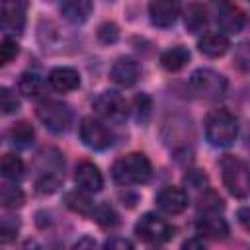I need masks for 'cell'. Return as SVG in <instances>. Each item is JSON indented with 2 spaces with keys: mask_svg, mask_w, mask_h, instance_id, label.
Wrapping results in <instances>:
<instances>
[{
  "mask_svg": "<svg viewBox=\"0 0 250 250\" xmlns=\"http://www.w3.org/2000/svg\"><path fill=\"white\" fill-rule=\"evenodd\" d=\"M64 205H66L70 211H74V213H78V215H84V217H90L92 211H94L92 199H90L88 193L82 191V189L68 191V193L64 195Z\"/></svg>",
  "mask_w": 250,
  "mask_h": 250,
  "instance_id": "obj_22",
  "label": "cell"
},
{
  "mask_svg": "<svg viewBox=\"0 0 250 250\" xmlns=\"http://www.w3.org/2000/svg\"><path fill=\"white\" fill-rule=\"evenodd\" d=\"M139 74H141V68H139V62L131 57H121L113 62L111 70H109V76L111 80L117 84V86H123V88H131L137 80H139Z\"/></svg>",
  "mask_w": 250,
  "mask_h": 250,
  "instance_id": "obj_16",
  "label": "cell"
},
{
  "mask_svg": "<svg viewBox=\"0 0 250 250\" xmlns=\"http://www.w3.org/2000/svg\"><path fill=\"white\" fill-rule=\"evenodd\" d=\"M188 61H189V51H188L186 47H182V45L172 47V49H168V51H164V53L160 55V64H162V68L168 70V72H178V70H182V68L188 64Z\"/></svg>",
  "mask_w": 250,
  "mask_h": 250,
  "instance_id": "obj_20",
  "label": "cell"
},
{
  "mask_svg": "<svg viewBox=\"0 0 250 250\" xmlns=\"http://www.w3.org/2000/svg\"><path fill=\"white\" fill-rule=\"evenodd\" d=\"M193 246L195 248H201L203 246V240H186L184 242V248H193Z\"/></svg>",
  "mask_w": 250,
  "mask_h": 250,
  "instance_id": "obj_38",
  "label": "cell"
},
{
  "mask_svg": "<svg viewBox=\"0 0 250 250\" xmlns=\"http://www.w3.org/2000/svg\"><path fill=\"white\" fill-rule=\"evenodd\" d=\"M82 246H96V240L94 238H82L74 244V248H82Z\"/></svg>",
  "mask_w": 250,
  "mask_h": 250,
  "instance_id": "obj_37",
  "label": "cell"
},
{
  "mask_svg": "<svg viewBox=\"0 0 250 250\" xmlns=\"http://www.w3.org/2000/svg\"><path fill=\"white\" fill-rule=\"evenodd\" d=\"M74 182H76L78 189H82L86 193H98L104 188V178H102L100 168L94 162H88V160H82L76 166V170H74Z\"/></svg>",
  "mask_w": 250,
  "mask_h": 250,
  "instance_id": "obj_14",
  "label": "cell"
},
{
  "mask_svg": "<svg viewBox=\"0 0 250 250\" xmlns=\"http://www.w3.org/2000/svg\"><path fill=\"white\" fill-rule=\"evenodd\" d=\"M188 203H189L188 193L182 188H176V186H166L156 193L158 209L168 213V215H180L182 211H186Z\"/></svg>",
  "mask_w": 250,
  "mask_h": 250,
  "instance_id": "obj_13",
  "label": "cell"
},
{
  "mask_svg": "<svg viewBox=\"0 0 250 250\" xmlns=\"http://www.w3.org/2000/svg\"><path fill=\"white\" fill-rule=\"evenodd\" d=\"M238 219H240L242 227L246 229V227H248V209H246V207H242V209L238 211Z\"/></svg>",
  "mask_w": 250,
  "mask_h": 250,
  "instance_id": "obj_36",
  "label": "cell"
},
{
  "mask_svg": "<svg viewBox=\"0 0 250 250\" xmlns=\"http://www.w3.org/2000/svg\"><path fill=\"white\" fill-rule=\"evenodd\" d=\"M49 84L57 92H72L80 86V74L70 66H57L49 72Z\"/></svg>",
  "mask_w": 250,
  "mask_h": 250,
  "instance_id": "obj_17",
  "label": "cell"
},
{
  "mask_svg": "<svg viewBox=\"0 0 250 250\" xmlns=\"http://www.w3.org/2000/svg\"><path fill=\"white\" fill-rule=\"evenodd\" d=\"M221 174L227 189L234 197L244 199L248 195V168L242 158L234 154H225L221 158Z\"/></svg>",
  "mask_w": 250,
  "mask_h": 250,
  "instance_id": "obj_4",
  "label": "cell"
},
{
  "mask_svg": "<svg viewBox=\"0 0 250 250\" xmlns=\"http://www.w3.org/2000/svg\"><path fill=\"white\" fill-rule=\"evenodd\" d=\"M27 0H0V29L8 35H20L25 27Z\"/></svg>",
  "mask_w": 250,
  "mask_h": 250,
  "instance_id": "obj_9",
  "label": "cell"
},
{
  "mask_svg": "<svg viewBox=\"0 0 250 250\" xmlns=\"http://www.w3.org/2000/svg\"><path fill=\"white\" fill-rule=\"evenodd\" d=\"M37 117L51 133L61 135L68 129L72 121V111L61 100H41L37 104Z\"/></svg>",
  "mask_w": 250,
  "mask_h": 250,
  "instance_id": "obj_5",
  "label": "cell"
},
{
  "mask_svg": "<svg viewBox=\"0 0 250 250\" xmlns=\"http://www.w3.org/2000/svg\"><path fill=\"white\" fill-rule=\"evenodd\" d=\"M33 127L27 123V121H20L16 123L12 129H10V143L16 146V148H27L33 145Z\"/></svg>",
  "mask_w": 250,
  "mask_h": 250,
  "instance_id": "obj_26",
  "label": "cell"
},
{
  "mask_svg": "<svg viewBox=\"0 0 250 250\" xmlns=\"http://www.w3.org/2000/svg\"><path fill=\"white\" fill-rule=\"evenodd\" d=\"M23 172H25V166H23V160L14 154V152H6L4 156H0V176L6 178V180H20L23 178Z\"/></svg>",
  "mask_w": 250,
  "mask_h": 250,
  "instance_id": "obj_21",
  "label": "cell"
},
{
  "mask_svg": "<svg viewBox=\"0 0 250 250\" xmlns=\"http://www.w3.org/2000/svg\"><path fill=\"white\" fill-rule=\"evenodd\" d=\"M184 182H186V186L191 188V189H197V191L207 189V178H205V174H203L201 170H189V172L186 174Z\"/></svg>",
  "mask_w": 250,
  "mask_h": 250,
  "instance_id": "obj_33",
  "label": "cell"
},
{
  "mask_svg": "<svg viewBox=\"0 0 250 250\" xmlns=\"http://www.w3.org/2000/svg\"><path fill=\"white\" fill-rule=\"evenodd\" d=\"M98 39L105 45L109 43H115L119 39V27L113 23V21H104L100 27H98Z\"/></svg>",
  "mask_w": 250,
  "mask_h": 250,
  "instance_id": "obj_32",
  "label": "cell"
},
{
  "mask_svg": "<svg viewBox=\"0 0 250 250\" xmlns=\"http://www.w3.org/2000/svg\"><path fill=\"white\" fill-rule=\"evenodd\" d=\"M16 55H18V43L12 39H4L0 43V66L8 64Z\"/></svg>",
  "mask_w": 250,
  "mask_h": 250,
  "instance_id": "obj_34",
  "label": "cell"
},
{
  "mask_svg": "<svg viewBox=\"0 0 250 250\" xmlns=\"http://www.w3.org/2000/svg\"><path fill=\"white\" fill-rule=\"evenodd\" d=\"M215 2H219V4H225V2H229V0H215Z\"/></svg>",
  "mask_w": 250,
  "mask_h": 250,
  "instance_id": "obj_39",
  "label": "cell"
},
{
  "mask_svg": "<svg viewBox=\"0 0 250 250\" xmlns=\"http://www.w3.org/2000/svg\"><path fill=\"white\" fill-rule=\"evenodd\" d=\"M197 47H199V51H201L205 57L217 59V57H223V55L229 51L230 41H229V37L223 35V33H205V35L199 39Z\"/></svg>",
  "mask_w": 250,
  "mask_h": 250,
  "instance_id": "obj_19",
  "label": "cell"
},
{
  "mask_svg": "<svg viewBox=\"0 0 250 250\" xmlns=\"http://www.w3.org/2000/svg\"><path fill=\"white\" fill-rule=\"evenodd\" d=\"M20 109V100L10 88H0V111L10 115Z\"/></svg>",
  "mask_w": 250,
  "mask_h": 250,
  "instance_id": "obj_30",
  "label": "cell"
},
{
  "mask_svg": "<svg viewBox=\"0 0 250 250\" xmlns=\"http://www.w3.org/2000/svg\"><path fill=\"white\" fill-rule=\"evenodd\" d=\"M94 111L111 123H121L127 117V102L125 98L115 90H104L100 92L92 102Z\"/></svg>",
  "mask_w": 250,
  "mask_h": 250,
  "instance_id": "obj_8",
  "label": "cell"
},
{
  "mask_svg": "<svg viewBox=\"0 0 250 250\" xmlns=\"http://www.w3.org/2000/svg\"><path fill=\"white\" fill-rule=\"evenodd\" d=\"M105 248H133V244L125 238H113L105 242Z\"/></svg>",
  "mask_w": 250,
  "mask_h": 250,
  "instance_id": "obj_35",
  "label": "cell"
},
{
  "mask_svg": "<svg viewBox=\"0 0 250 250\" xmlns=\"http://www.w3.org/2000/svg\"><path fill=\"white\" fill-rule=\"evenodd\" d=\"M217 25L223 35H232V33L236 35L244 29L246 16L240 8L225 2V4H219V10H217Z\"/></svg>",
  "mask_w": 250,
  "mask_h": 250,
  "instance_id": "obj_11",
  "label": "cell"
},
{
  "mask_svg": "<svg viewBox=\"0 0 250 250\" xmlns=\"http://www.w3.org/2000/svg\"><path fill=\"white\" fill-rule=\"evenodd\" d=\"M111 176L119 186H141L152 176V166L143 152H131L115 160Z\"/></svg>",
  "mask_w": 250,
  "mask_h": 250,
  "instance_id": "obj_1",
  "label": "cell"
},
{
  "mask_svg": "<svg viewBox=\"0 0 250 250\" xmlns=\"http://www.w3.org/2000/svg\"><path fill=\"white\" fill-rule=\"evenodd\" d=\"M25 203V195L21 188L16 184H0V207L6 209H18Z\"/></svg>",
  "mask_w": 250,
  "mask_h": 250,
  "instance_id": "obj_25",
  "label": "cell"
},
{
  "mask_svg": "<svg viewBox=\"0 0 250 250\" xmlns=\"http://www.w3.org/2000/svg\"><path fill=\"white\" fill-rule=\"evenodd\" d=\"M227 78L211 68H197L189 76V88L197 98L217 102L227 94Z\"/></svg>",
  "mask_w": 250,
  "mask_h": 250,
  "instance_id": "obj_3",
  "label": "cell"
},
{
  "mask_svg": "<svg viewBox=\"0 0 250 250\" xmlns=\"http://www.w3.org/2000/svg\"><path fill=\"white\" fill-rule=\"evenodd\" d=\"M150 113H152V100H150V96L148 94H137L135 100H133V115H135L137 123H141V125L148 123Z\"/></svg>",
  "mask_w": 250,
  "mask_h": 250,
  "instance_id": "obj_28",
  "label": "cell"
},
{
  "mask_svg": "<svg viewBox=\"0 0 250 250\" xmlns=\"http://www.w3.org/2000/svg\"><path fill=\"white\" fill-rule=\"evenodd\" d=\"M18 229H20V223L16 219H12V217L0 219V242L2 244L12 242L18 236Z\"/></svg>",
  "mask_w": 250,
  "mask_h": 250,
  "instance_id": "obj_31",
  "label": "cell"
},
{
  "mask_svg": "<svg viewBox=\"0 0 250 250\" xmlns=\"http://www.w3.org/2000/svg\"><path fill=\"white\" fill-rule=\"evenodd\" d=\"M148 16H150L152 25L170 27L176 23V20L180 16V0H150Z\"/></svg>",
  "mask_w": 250,
  "mask_h": 250,
  "instance_id": "obj_12",
  "label": "cell"
},
{
  "mask_svg": "<svg viewBox=\"0 0 250 250\" xmlns=\"http://www.w3.org/2000/svg\"><path fill=\"white\" fill-rule=\"evenodd\" d=\"M43 166L39 168V176L35 180V189L39 193H53L62 182V156L57 150H45L41 154Z\"/></svg>",
  "mask_w": 250,
  "mask_h": 250,
  "instance_id": "obj_6",
  "label": "cell"
},
{
  "mask_svg": "<svg viewBox=\"0 0 250 250\" xmlns=\"http://www.w3.org/2000/svg\"><path fill=\"white\" fill-rule=\"evenodd\" d=\"M80 141L92 150H105L113 145V135L102 121L84 117L80 123Z\"/></svg>",
  "mask_w": 250,
  "mask_h": 250,
  "instance_id": "obj_10",
  "label": "cell"
},
{
  "mask_svg": "<svg viewBox=\"0 0 250 250\" xmlns=\"http://www.w3.org/2000/svg\"><path fill=\"white\" fill-rule=\"evenodd\" d=\"M172 232L174 229L156 213H145L135 225V234L146 244H164L172 238Z\"/></svg>",
  "mask_w": 250,
  "mask_h": 250,
  "instance_id": "obj_7",
  "label": "cell"
},
{
  "mask_svg": "<svg viewBox=\"0 0 250 250\" xmlns=\"http://www.w3.org/2000/svg\"><path fill=\"white\" fill-rule=\"evenodd\" d=\"M184 23L189 33H199L207 25V12L201 4H189L184 14Z\"/></svg>",
  "mask_w": 250,
  "mask_h": 250,
  "instance_id": "obj_23",
  "label": "cell"
},
{
  "mask_svg": "<svg viewBox=\"0 0 250 250\" xmlns=\"http://www.w3.org/2000/svg\"><path fill=\"white\" fill-rule=\"evenodd\" d=\"M238 135V119L229 109H213L205 117V137L211 146H230Z\"/></svg>",
  "mask_w": 250,
  "mask_h": 250,
  "instance_id": "obj_2",
  "label": "cell"
},
{
  "mask_svg": "<svg viewBox=\"0 0 250 250\" xmlns=\"http://www.w3.org/2000/svg\"><path fill=\"white\" fill-rule=\"evenodd\" d=\"M59 10L70 23H84L92 14V0H61Z\"/></svg>",
  "mask_w": 250,
  "mask_h": 250,
  "instance_id": "obj_18",
  "label": "cell"
},
{
  "mask_svg": "<svg viewBox=\"0 0 250 250\" xmlns=\"http://www.w3.org/2000/svg\"><path fill=\"white\" fill-rule=\"evenodd\" d=\"M221 209H223V199L215 191H211L209 188L203 189V195L199 197V211H203V213H219Z\"/></svg>",
  "mask_w": 250,
  "mask_h": 250,
  "instance_id": "obj_29",
  "label": "cell"
},
{
  "mask_svg": "<svg viewBox=\"0 0 250 250\" xmlns=\"http://www.w3.org/2000/svg\"><path fill=\"white\" fill-rule=\"evenodd\" d=\"M195 230L201 238L205 236L211 240H223L229 236V225L225 219L219 217V213H203L195 221Z\"/></svg>",
  "mask_w": 250,
  "mask_h": 250,
  "instance_id": "obj_15",
  "label": "cell"
},
{
  "mask_svg": "<svg viewBox=\"0 0 250 250\" xmlns=\"http://www.w3.org/2000/svg\"><path fill=\"white\" fill-rule=\"evenodd\" d=\"M45 82L37 72H23L18 80V90L20 94L27 96V98H39L43 94Z\"/></svg>",
  "mask_w": 250,
  "mask_h": 250,
  "instance_id": "obj_24",
  "label": "cell"
},
{
  "mask_svg": "<svg viewBox=\"0 0 250 250\" xmlns=\"http://www.w3.org/2000/svg\"><path fill=\"white\" fill-rule=\"evenodd\" d=\"M90 217H94V221L102 227V229H113L119 221V217H117V213L113 211V207H109L107 203H100V205H94V211H92V215Z\"/></svg>",
  "mask_w": 250,
  "mask_h": 250,
  "instance_id": "obj_27",
  "label": "cell"
}]
</instances>
